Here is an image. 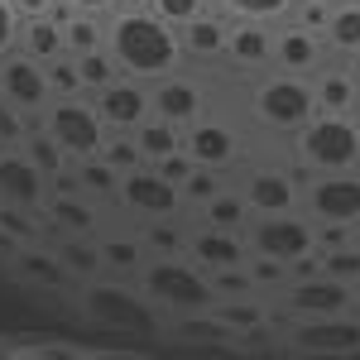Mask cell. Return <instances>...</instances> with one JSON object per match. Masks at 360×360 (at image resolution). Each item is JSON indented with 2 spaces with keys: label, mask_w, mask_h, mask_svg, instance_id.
Masks as SVG:
<instances>
[{
  "label": "cell",
  "mask_w": 360,
  "mask_h": 360,
  "mask_svg": "<svg viewBox=\"0 0 360 360\" xmlns=\"http://www.w3.org/2000/svg\"><path fill=\"white\" fill-rule=\"evenodd\" d=\"M106 53L115 58V68L125 77L144 86L183 72V63H188L183 34L168 20H159L149 5H120L115 15H106Z\"/></svg>",
  "instance_id": "obj_1"
},
{
  "label": "cell",
  "mask_w": 360,
  "mask_h": 360,
  "mask_svg": "<svg viewBox=\"0 0 360 360\" xmlns=\"http://www.w3.org/2000/svg\"><path fill=\"white\" fill-rule=\"evenodd\" d=\"M293 154L312 173H351L360 168V125L356 115L317 111L303 130H293Z\"/></svg>",
  "instance_id": "obj_2"
},
{
  "label": "cell",
  "mask_w": 360,
  "mask_h": 360,
  "mask_svg": "<svg viewBox=\"0 0 360 360\" xmlns=\"http://www.w3.org/2000/svg\"><path fill=\"white\" fill-rule=\"evenodd\" d=\"M250 111L264 130H303L307 120L317 115V91H312V77H298V72H264L255 91H250Z\"/></svg>",
  "instance_id": "obj_3"
},
{
  "label": "cell",
  "mask_w": 360,
  "mask_h": 360,
  "mask_svg": "<svg viewBox=\"0 0 360 360\" xmlns=\"http://www.w3.org/2000/svg\"><path fill=\"white\" fill-rule=\"evenodd\" d=\"M39 120H44V130L63 144V154L68 159H96L101 149H106V120L96 115V106L91 101H82V91L77 96H53L44 111H39Z\"/></svg>",
  "instance_id": "obj_4"
},
{
  "label": "cell",
  "mask_w": 360,
  "mask_h": 360,
  "mask_svg": "<svg viewBox=\"0 0 360 360\" xmlns=\"http://www.w3.org/2000/svg\"><path fill=\"white\" fill-rule=\"evenodd\" d=\"M144 288H149L154 303H168V307H178V312H202V307L212 303V278H202L193 264H183V259H159V264H149V269H144Z\"/></svg>",
  "instance_id": "obj_5"
},
{
  "label": "cell",
  "mask_w": 360,
  "mask_h": 360,
  "mask_svg": "<svg viewBox=\"0 0 360 360\" xmlns=\"http://www.w3.org/2000/svg\"><path fill=\"white\" fill-rule=\"evenodd\" d=\"M115 197H120L130 212L154 217V221H168V217L183 207V188L168 183L154 164H139V168H130V173H120V193Z\"/></svg>",
  "instance_id": "obj_6"
},
{
  "label": "cell",
  "mask_w": 360,
  "mask_h": 360,
  "mask_svg": "<svg viewBox=\"0 0 360 360\" xmlns=\"http://www.w3.org/2000/svg\"><path fill=\"white\" fill-rule=\"evenodd\" d=\"M96 101V115L106 120V130H115V135H135L139 125L154 115V106H149V86L144 82H135V77H115L111 86H101V91H91Z\"/></svg>",
  "instance_id": "obj_7"
},
{
  "label": "cell",
  "mask_w": 360,
  "mask_h": 360,
  "mask_svg": "<svg viewBox=\"0 0 360 360\" xmlns=\"http://www.w3.org/2000/svg\"><path fill=\"white\" fill-rule=\"evenodd\" d=\"M303 202L317 221H341V226H360V173H322L317 183L303 188Z\"/></svg>",
  "instance_id": "obj_8"
},
{
  "label": "cell",
  "mask_w": 360,
  "mask_h": 360,
  "mask_svg": "<svg viewBox=\"0 0 360 360\" xmlns=\"http://www.w3.org/2000/svg\"><path fill=\"white\" fill-rule=\"evenodd\" d=\"M0 96L10 101V106H20V111H44L49 101H53V91H49V68L39 63V58L29 53H5L0 58Z\"/></svg>",
  "instance_id": "obj_9"
},
{
  "label": "cell",
  "mask_w": 360,
  "mask_h": 360,
  "mask_svg": "<svg viewBox=\"0 0 360 360\" xmlns=\"http://www.w3.org/2000/svg\"><path fill=\"white\" fill-rule=\"evenodd\" d=\"M250 240H255V250L259 255H269V259H278V264H293V259H303V255H312V245H317V231L307 221H298V217H264V221L250 231Z\"/></svg>",
  "instance_id": "obj_10"
},
{
  "label": "cell",
  "mask_w": 360,
  "mask_h": 360,
  "mask_svg": "<svg viewBox=\"0 0 360 360\" xmlns=\"http://www.w3.org/2000/svg\"><path fill=\"white\" fill-rule=\"evenodd\" d=\"M322 63H327V44H322V34L293 25V20L274 25V58H269V68H278V72H298V77H312Z\"/></svg>",
  "instance_id": "obj_11"
},
{
  "label": "cell",
  "mask_w": 360,
  "mask_h": 360,
  "mask_svg": "<svg viewBox=\"0 0 360 360\" xmlns=\"http://www.w3.org/2000/svg\"><path fill=\"white\" fill-rule=\"evenodd\" d=\"M149 106H154L159 120H168V125L183 130V125L202 120V111H207V86L193 82V77H183V72H173V77L149 86Z\"/></svg>",
  "instance_id": "obj_12"
},
{
  "label": "cell",
  "mask_w": 360,
  "mask_h": 360,
  "mask_svg": "<svg viewBox=\"0 0 360 360\" xmlns=\"http://www.w3.org/2000/svg\"><path fill=\"white\" fill-rule=\"evenodd\" d=\"M183 154L193 159L197 168H217L221 173L226 164H236L240 159V139H236V130L226 125V120H193L188 125V135H183Z\"/></svg>",
  "instance_id": "obj_13"
},
{
  "label": "cell",
  "mask_w": 360,
  "mask_h": 360,
  "mask_svg": "<svg viewBox=\"0 0 360 360\" xmlns=\"http://www.w3.org/2000/svg\"><path fill=\"white\" fill-rule=\"evenodd\" d=\"M245 202H250V212H259V217H283V212H293L303 202V188L283 168H255L245 183Z\"/></svg>",
  "instance_id": "obj_14"
},
{
  "label": "cell",
  "mask_w": 360,
  "mask_h": 360,
  "mask_svg": "<svg viewBox=\"0 0 360 360\" xmlns=\"http://www.w3.org/2000/svg\"><path fill=\"white\" fill-rule=\"evenodd\" d=\"M226 58L245 72H269L274 58V25H245L231 20V39H226Z\"/></svg>",
  "instance_id": "obj_15"
},
{
  "label": "cell",
  "mask_w": 360,
  "mask_h": 360,
  "mask_svg": "<svg viewBox=\"0 0 360 360\" xmlns=\"http://www.w3.org/2000/svg\"><path fill=\"white\" fill-rule=\"evenodd\" d=\"M178 34H183V53L193 58V63H221L226 39H231V20L212 5L207 15H197L193 25H183Z\"/></svg>",
  "instance_id": "obj_16"
},
{
  "label": "cell",
  "mask_w": 360,
  "mask_h": 360,
  "mask_svg": "<svg viewBox=\"0 0 360 360\" xmlns=\"http://www.w3.org/2000/svg\"><path fill=\"white\" fill-rule=\"evenodd\" d=\"M293 341L307 356H351V351H360V322H336V317L307 322V327H298Z\"/></svg>",
  "instance_id": "obj_17"
},
{
  "label": "cell",
  "mask_w": 360,
  "mask_h": 360,
  "mask_svg": "<svg viewBox=\"0 0 360 360\" xmlns=\"http://www.w3.org/2000/svg\"><path fill=\"white\" fill-rule=\"evenodd\" d=\"M351 303V288L341 278H312L307 274L293 293H288V307L293 312H307V317H341Z\"/></svg>",
  "instance_id": "obj_18"
},
{
  "label": "cell",
  "mask_w": 360,
  "mask_h": 360,
  "mask_svg": "<svg viewBox=\"0 0 360 360\" xmlns=\"http://www.w3.org/2000/svg\"><path fill=\"white\" fill-rule=\"evenodd\" d=\"M86 312H91L96 322L120 327V332H144V327L154 322L144 303H135L130 293H111V288H91V293H86Z\"/></svg>",
  "instance_id": "obj_19"
},
{
  "label": "cell",
  "mask_w": 360,
  "mask_h": 360,
  "mask_svg": "<svg viewBox=\"0 0 360 360\" xmlns=\"http://www.w3.org/2000/svg\"><path fill=\"white\" fill-rule=\"evenodd\" d=\"M0 197L15 207H39L44 173L29 164V154H0Z\"/></svg>",
  "instance_id": "obj_20"
},
{
  "label": "cell",
  "mask_w": 360,
  "mask_h": 360,
  "mask_svg": "<svg viewBox=\"0 0 360 360\" xmlns=\"http://www.w3.org/2000/svg\"><path fill=\"white\" fill-rule=\"evenodd\" d=\"M312 91H317V111H332V115H351V106L360 96L356 77L346 68H327V63L312 72Z\"/></svg>",
  "instance_id": "obj_21"
},
{
  "label": "cell",
  "mask_w": 360,
  "mask_h": 360,
  "mask_svg": "<svg viewBox=\"0 0 360 360\" xmlns=\"http://www.w3.org/2000/svg\"><path fill=\"white\" fill-rule=\"evenodd\" d=\"M20 53L39 58V63H53V58L68 53V39H63V20L53 15H39V20H25L20 29Z\"/></svg>",
  "instance_id": "obj_22"
},
{
  "label": "cell",
  "mask_w": 360,
  "mask_h": 360,
  "mask_svg": "<svg viewBox=\"0 0 360 360\" xmlns=\"http://www.w3.org/2000/svg\"><path fill=\"white\" fill-rule=\"evenodd\" d=\"M322 44H327V53H336V58L356 53L360 49V0H336L332 20L322 29Z\"/></svg>",
  "instance_id": "obj_23"
},
{
  "label": "cell",
  "mask_w": 360,
  "mask_h": 360,
  "mask_svg": "<svg viewBox=\"0 0 360 360\" xmlns=\"http://www.w3.org/2000/svg\"><path fill=\"white\" fill-rule=\"evenodd\" d=\"M58 20H63V39H68V53H91V49H106V20L101 15H77L68 5H58Z\"/></svg>",
  "instance_id": "obj_24"
},
{
  "label": "cell",
  "mask_w": 360,
  "mask_h": 360,
  "mask_svg": "<svg viewBox=\"0 0 360 360\" xmlns=\"http://www.w3.org/2000/svg\"><path fill=\"white\" fill-rule=\"evenodd\" d=\"M193 255L207 264V269H236L240 259H245V245L236 240V231H202V236H193Z\"/></svg>",
  "instance_id": "obj_25"
},
{
  "label": "cell",
  "mask_w": 360,
  "mask_h": 360,
  "mask_svg": "<svg viewBox=\"0 0 360 360\" xmlns=\"http://www.w3.org/2000/svg\"><path fill=\"white\" fill-rule=\"evenodd\" d=\"M226 20H245V25H283L293 15L298 0H212Z\"/></svg>",
  "instance_id": "obj_26"
},
{
  "label": "cell",
  "mask_w": 360,
  "mask_h": 360,
  "mask_svg": "<svg viewBox=\"0 0 360 360\" xmlns=\"http://www.w3.org/2000/svg\"><path fill=\"white\" fill-rule=\"evenodd\" d=\"M135 144H139V154H144V164H159V159H168V154L183 149V130L168 125V120H159V115H149L135 130Z\"/></svg>",
  "instance_id": "obj_27"
},
{
  "label": "cell",
  "mask_w": 360,
  "mask_h": 360,
  "mask_svg": "<svg viewBox=\"0 0 360 360\" xmlns=\"http://www.w3.org/2000/svg\"><path fill=\"white\" fill-rule=\"evenodd\" d=\"M68 58H72V53H68ZM72 63H77V82H82V91H101V86H111L115 77H120V68H115V58L106 53V49L77 53Z\"/></svg>",
  "instance_id": "obj_28"
},
{
  "label": "cell",
  "mask_w": 360,
  "mask_h": 360,
  "mask_svg": "<svg viewBox=\"0 0 360 360\" xmlns=\"http://www.w3.org/2000/svg\"><path fill=\"white\" fill-rule=\"evenodd\" d=\"M202 207H207V226H217V231H240L245 217H250L245 193H226V188L212 202H202Z\"/></svg>",
  "instance_id": "obj_29"
},
{
  "label": "cell",
  "mask_w": 360,
  "mask_h": 360,
  "mask_svg": "<svg viewBox=\"0 0 360 360\" xmlns=\"http://www.w3.org/2000/svg\"><path fill=\"white\" fill-rule=\"evenodd\" d=\"M25 154H29V164L39 168L44 178H63V164H68V154H63V144H58L49 130L29 135V139H25Z\"/></svg>",
  "instance_id": "obj_30"
},
{
  "label": "cell",
  "mask_w": 360,
  "mask_h": 360,
  "mask_svg": "<svg viewBox=\"0 0 360 360\" xmlns=\"http://www.w3.org/2000/svg\"><path fill=\"white\" fill-rule=\"evenodd\" d=\"M77 188H86V193H101V197H115L120 193V173H115L101 154L96 159H82V173H77Z\"/></svg>",
  "instance_id": "obj_31"
},
{
  "label": "cell",
  "mask_w": 360,
  "mask_h": 360,
  "mask_svg": "<svg viewBox=\"0 0 360 360\" xmlns=\"http://www.w3.org/2000/svg\"><path fill=\"white\" fill-rule=\"evenodd\" d=\"M149 10H154L159 20H168L173 29H183V25H193L197 15H207L212 0H149Z\"/></svg>",
  "instance_id": "obj_32"
},
{
  "label": "cell",
  "mask_w": 360,
  "mask_h": 360,
  "mask_svg": "<svg viewBox=\"0 0 360 360\" xmlns=\"http://www.w3.org/2000/svg\"><path fill=\"white\" fill-rule=\"evenodd\" d=\"M101 159H106V164H111L115 173H130V168H139V164H144V154H139L135 135H115V139H106Z\"/></svg>",
  "instance_id": "obj_33"
},
{
  "label": "cell",
  "mask_w": 360,
  "mask_h": 360,
  "mask_svg": "<svg viewBox=\"0 0 360 360\" xmlns=\"http://www.w3.org/2000/svg\"><path fill=\"white\" fill-rule=\"evenodd\" d=\"M49 68V91L53 96H77L82 91V82H77V63L63 53V58H53V63H44Z\"/></svg>",
  "instance_id": "obj_34"
},
{
  "label": "cell",
  "mask_w": 360,
  "mask_h": 360,
  "mask_svg": "<svg viewBox=\"0 0 360 360\" xmlns=\"http://www.w3.org/2000/svg\"><path fill=\"white\" fill-rule=\"evenodd\" d=\"M217 193H221L217 168H193V173H188V183H183V197H188V202H212Z\"/></svg>",
  "instance_id": "obj_35"
},
{
  "label": "cell",
  "mask_w": 360,
  "mask_h": 360,
  "mask_svg": "<svg viewBox=\"0 0 360 360\" xmlns=\"http://www.w3.org/2000/svg\"><path fill=\"white\" fill-rule=\"evenodd\" d=\"M58 221L68 226V231H91L96 226V212L86 207V202H72V197H63V202H53Z\"/></svg>",
  "instance_id": "obj_36"
},
{
  "label": "cell",
  "mask_w": 360,
  "mask_h": 360,
  "mask_svg": "<svg viewBox=\"0 0 360 360\" xmlns=\"http://www.w3.org/2000/svg\"><path fill=\"white\" fill-rule=\"evenodd\" d=\"M20 29H25V20H20V10H15L10 0H0V58L20 49Z\"/></svg>",
  "instance_id": "obj_37"
},
{
  "label": "cell",
  "mask_w": 360,
  "mask_h": 360,
  "mask_svg": "<svg viewBox=\"0 0 360 360\" xmlns=\"http://www.w3.org/2000/svg\"><path fill=\"white\" fill-rule=\"evenodd\" d=\"M327 274H332V278H341V283H351V278H360V250L336 245L332 255H327Z\"/></svg>",
  "instance_id": "obj_38"
},
{
  "label": "cell",
  "mask_w": 360,
  "mask_h": 360,
  "mask_svg": "<svg viewBox=\"0 0 360 360\" xmlns=\"http://www.w3.org/2000/svg\"><path fill=\"white\" fill-rule=\"evenodd\" d=\"M101 259L115 264V269H135V264H139V245H135V240H111V245L101 250Z\"/></svg>",
  "instance_id": "obj_39"
},
{
  "label": "cell",
  "mask_w": 360,
  "mask_h": 360,
  "mask_svg": "<svg viewBox=\"0 0 360 360\" xmlns=\"http://www.w3.org/2000/svg\"><path fill=\"white\" fill-rule=\"evenodd\" d=\"M212 288H221V293H231V298H245L250 288H255V278H250V274H240V269H217Z\"/></svg>",
  "instance_id": "obj_40"
},
{
  "label": "cell",
  "mask_w": 360,
  "mask_h": 360,
  "mask_svg": "<svg viewBox=\"0 0 360 360\" xmlns=\"http://www.w3.org/2000/svg\"><path fill=\"white\" fill-rule=\"evenodd\" d=\"M63 264H68V269H82V274H91V269H101V255H96L91 245H77V240H72V245L63 250Z\"/></svg>",
  "instance_id": "obj_41"
},
{
  "label": "cell",
  "mask_w": 360,
  "mask_h": 360,
  "mask_svg": "<svg viewBox=\"0 0 360 360\" xmlns=\"http://www.w3.org/2000/svg\"><path fill=\"white\" fill-rule=\"evenodd\" d=\"M154 168H159V173H164V178H168V183H178V188H183V183H188V173H193V159H188V154H183V149H178V154H168V159H159V164H154Z\"/></svg>",
  "instance_id": "obj_42"
},
{
  "label": "cell",
  "mask_w": 360,
  "mask_h": 360,
  "mask_svg": "<svg viewBox=\"0 0 360 360\" xmlns=\"http://www.w3.org/2000/svg\"><path fill=\"white\" fill-rule=\"evenodd\" d=\"M183 336H188V341H221V336H226V322H207V317H188V322H183Z\"/></svg>",
  "instance_id": "obj_43"
},
{
  "label": "cell",
  "mask_w": 360,
  "mask_h": 360,
  "mask_svg": "<svg viewBox=\"0 0 360 360\" xmlns=\"http://www.w3.org/2000/svg\"><path fill=\"white\" fill-rule=\"evenodd\" d=\"M20 106H10L5 96H0V139H25V120H20Z\"/></svg>",
  "instance_id": "obj_44"
},
{
  "label": "cell",
  "mask_w": 360,
  "mask_h": 360,
  "mask_svg": "<svg viewBox=\"0 0 360 360\" xmlns=\"http://www.w3.org/2000/svg\"><path fill=\"white\" fill-rule=\"evenodd\" d=\"M221 322H226V327H259V307L231 303V307H221Z\"/></svg>",
  "instance_id": "obj_45"
},
{
  "label": "cell",
  "mask_w": 360,
  "mask_h": 360,
  "mask_svg": "<svg viewBox=\"0 0 360 360\" xmlns=\"http://www.w3.org/2000/svg\"><path fill=\"white\" fill-rule=\"evenodd\" d=\"M63 5L77 10V15H101V20H106V15H115L125 0H63Z\"/></svg>",
  "instance_id": "obj_46"
},
{
  "label": "cell",
  "mask_w": 360,
  "mask_h": 360,
  "mask_svg": "<svg viewBox=\"0 0 360 360\" xmlns=\"http://www.w3.org/2000/svg\"><path fill=\"white\" fill-rule=\"evenodd\" d=\"M15 10H20V20H39V15H53L63 0H10Z\"/></svg>",
  "instance_id": "obj_47"
},
{
  "label": "cell",
  "mask_w": 360,
  "mask_h": 360,
  "mask_svg": "<svg viewBox=\"0 0 360 360\" xmlns=\"http://www.w3.org/2000/svg\"><path fill=\"white\" fill-rule=\"evenodd\" d=\"M250 278H255V283H274V278H283V264H278V259H269V255H259Z\"/></svg>",
  "instance_id": "obj_48"
},
{
  "label": "cell",
  "mask_w": 360,
  "mask_h": 360,
  "mask_svg": "<svg viewBox=\"0 0 360 360\" xmlns=\"http://www.w3.org/2000/svg\"><path fill=\"white\" fill-rule=\"evenodd\" d=\"M0 226H10L15 236H29V226L20 221V212H15V207H5V212H0Z\"/></svg>",
  "instance_id": "obj_49"
},
{
  "label": "cell",
  "mask_w": 360,
  "mask_h": 360,
  "mask_svg": "<svg viewBox=\"0 0 360 360\" xmlns=\"http://www.w3.org/2000/svg\"><path fill=\"white\" fill-rule=\"evenodd\" d=\"M25 274H39V278H58V269L49 259H25Z\"/></svg>",
  "instance_id": "obj_50"
},
{
  "label": "cell",
  "mask_w": 360,
  "mask_h": 360,
  "mask_svg": "<svg viewBox=\"0 0 360 360\" xmlns=\"http://www.w3.org/2000/svg\"><path fill=\"white\" fill-rule=\"evenodd\" d=\"M346 72H351V77H356V86H360V49L351 53V63H346Z\"/></svg>",
  "instance_id": "obj_51"
},
{
  "label": "cell",
  "mask_w": 360,
  "mask_h": 360,
  "mask_svg": "<svg viewBox=\"0 0 360 360\" xmlns=\"http://www.w3.org/2000/svg\"><path fill=\"white\" fill-rule=\"evenodd\" d=\"M351 115H356V125H360V96H356V106H351Z\"/></svg>",
  "instance_id": "obj_52"
},
{
  "label": "cell",
  "mask_w": 360,
  "mask_h": 360,
  "mask_svg": "<svg viewBox=\"0 0 360 360\" xmlns=\"http://www.w3.org/2000/svg\"><path fill=\"white\" fill-rule=\"evenodd\" d=\"M125 5H149V0H125Z\"/></svg>",
  "instance_id": "obj_53"
},
{
  "label": "cell",
  "mask_w": 360,
  "mask_h": 360,
  "mask_svg": "<svg viewBox=\"0 0 360 360\" xmlns=\"http://www.w3.org/2000/svg\"><path fill=\"white\" fill-rule=\"evenodd\" d=\"M322 5H336V0H322Z\"/></svg>",
  "instance_id": "obj_54"
}]
</instances>
